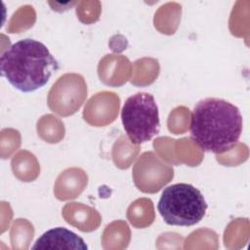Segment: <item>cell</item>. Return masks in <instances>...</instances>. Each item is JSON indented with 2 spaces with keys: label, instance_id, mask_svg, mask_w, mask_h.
Listing matches in <instances>:
<instances>
[{
  "label": "cell",
  "instance_id": "cell-5",
  "mask_svg": "<svg viewBox=\"0 0 250 250\" xmlns=\"http://www.w3.org/2000/svg\"><path fill=\"white\" fill-rule=\"evenodd\" d=\"M32 249H81L88 246L83 238L65 228H55L44 232L32 246Z\"/></svg>",
  "mask_w": 250,
  "mask_h": 250
},
{
  "label": "cell",
  "instance_id": "cell-2",
  "mask_svg": "<svg viewBox=\"0 0 250 250\" xmlns=\"http://www.w3.org/2000/svg\"><path fill=\"white\" fill-rule=\"evenodd\" d=\"M58 69L59 63L47 46L31 38L17 41L0 57L1 75L23 93L44 87Z\"/></svg>",
  "mask_w": 250,
  "mask_h": 250
},
{
  "label": "cell",
  "instance_id": "cell-4",
  "mask_svg": "<svg viewBox=\"0 0 250 250\" xmlns=\"http://www.w3.org/2000/svg\"><path fill=\"white\" fill-rule=\"evenodd\" d=\"M121 120L132 144L141 145L150 141L160 130L154 97L149 93H137L129 97L121 109Z\"/></svg>",
  "mask_w": 250,
  "mask_h": 250
},
{
  "label": "cell",
  "instance_id": "cell-3",
  "mask_svg": "<svg viewBox=\"0 0 250 250\" xmlns=\"http://www.w3.org/2000/svg\"><path fill=\"white\" fill-rule=\"evenodd\" d=\"M207 203L201 191L190 184L178 183L164 188L157 210L170 226L190 227L206 214Z\"/></svg>",
  "mask_w": 250,
  "mask_h": 250
},
{
  "label": "cell",
  "instance_id": "cell-1",
  "mask_svg": "<svg viewBox=\"0 0 250 250\" xmlns=\"http://www.w3.org/2000/svg\"><path fill=\"white\" fill-rule=\"evenodd\" d=\"M243 120L238 107L218 98L199 101L191 113L190 138L199 148L215 154L231 149L239 141Z\"/></svg>",
  "mask_w": 250,
  "mask_h": 250
}]
</instances>
